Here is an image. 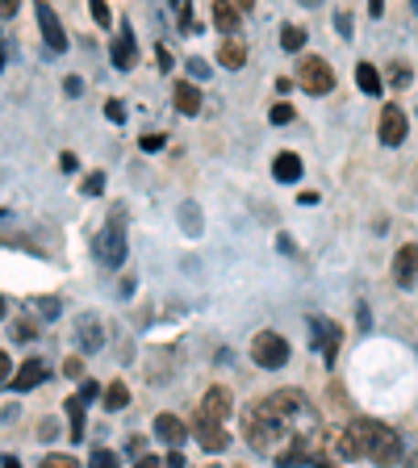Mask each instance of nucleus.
<instances>
[{
    "mask_svg": "<svg viewBox=\"0 0 418 468\" xmlns=\"http://www.w3.org/2000/svg\"><path fill=\"white\" fill-rule=\"evenodd\" d=\"M348 435H351V448L356 456H369L372 464H398L402 456V439L393 427H385L380 419H351L348 422Z\"/></svg>",
    "mask_w": 418,
    "mask_h": 468,
    "instance_id": "nucleus-1",
    "label": "nucleus"
},
{
    "mask_svg": "<svg viewBox=\"0 0 418 468\" xmlns=\"http://www.w3.org/2000/svg\"><path fill=\"white\" fill-rule=\"evenodd\" d=\"M252 360L260 368H284L289 364V339H281L276 331H260L252 339Z\"/></svg>",
    "mask_w": 418,
    "mask_h": 468,
    "instance_id": "nucleus-2",
    "label": "nucleus"
},
{
    "mask_svg": "<svg viewBox=\"0 0 418 468\" xmlns=\"http://www.w3.org/2000/svg\"><path fill=\"white\" fill-rule=\"evenodd\" d=\"M97 255H101L105 268H122V263H126V230H122V214H113L109 218V226L101 230Z\"/></svg>",
    "mask_w": 418,
    "mask_h": 468,
    "instance_id": "nucleus-3",
    "label": "nucleus"
},
{
    "mask_svg": "<svg viewBox=\"0 0 418 468\" xmlns=\"http://www.w3.org/2000/svg\"><path fill=\"white\" fill-rule=\"evenodd\" d=\"M297 84H302L305 92H314V97H327V92L335 88L331 63H327V58H318V55L302 58V68H297Z\"/></svg>",
    "mask_w": 418,
    "mask_h": 468,
    "instance_id": "nucleus-4",
    "label": "nucleus"
},
{
    "mask_svg": "<svg viewBox=\"0 0 418 468\" xmlns=\"http://www.w3.org/2000/svg\"><path fill=\"white\" fill-rule=\"evenodd\" d=\"M310 331H314V339H310V343L322 351V360H327V364L335 368V356H339V339H343V331L335 326L331 318H322V314H314V318H310Z\"/></svg>",
    "mask_w": 418,
    "mask_h": 468,
    "instance_id": "nucleus-5",
    "label": "nucleus"
},
{
    "mask_svg": "<svg viewBox=\"0 0 418 468\" xmlns=\"http://www.w3.org/2000/svg\"><path fill=\"white\" fill-rule=\"evenodd\" d=\"M193 435H197V443H201L205 452H222L226 448V427L222 422H214L209 414H201V410L193 414Z\"/></svg>",
    "mask_w": 418,
    "mask_h": 468,
    "instance_id": "nucleus-6",
    "label": "nucleus"
},
{
    "mask_svg": "<svg viewBox=\"0 0 418 468\" xmlns=\"http://www.w3.org/2000/svg\"><path fill=\"white\" fill-rule=\"evenodd\" d=\"M197 410H201V414H209L214 422H222V427H226V419L234 414L226 385H209V389H205V398H201V406H197Z\"/></svg>",
    "mask_w": 418,
    "mask_h": 468,
    "instance_id": "nucleus-7",
    "label": "nucleus"
},
{
    "mask_svg": "<svg viewBox=\"0 0 418 468\" xmlns=\"http://www.w3.org/2000/svg\"><path fill=\"white\" fill-rule=\"evenodd\" d=\"M406 113H402V105H385L380 109V143L385 146H398L402 138H406Z\"/></svg>",
    "mask_w": 418,
    "mask_h": 468,
    "instance_id": "nucleus-8",
    "label": "nucleus"
},
{
    "mask_svg": "<svg viewBox=\"0 0 418 468\" xmlns=\"http://www.w3.org/2000/svg\"><path fill=\"white\" fill-rule=\"evenodd\" d=\"M34 13H38V26H42V38H47L50 50H68V34H63V26H59L55 9L50 5H34Z\"/></svg>",
    "mask_w": 418,
    "mask_h": 468,
    "instance_id": "nucleus-9",
    "label": "nucleus"
},
{
    "mask_svg": "<svg viewBox=\"0 0 418 468\" xmlns=\"http://www.w3.org/2000/svg\"><path fill=\"white\" fill-rule=\"evenodd\" d=\"M393 281H398L402 289H410V284L418 281V247L414 243H406L393 255Z\"/></svg>",
    "mask_w": 418,
    "mask_h": 468,
    "instance_id": "nucleus-10",
    "label": "nucleus"
},
{
    "mask_svg": "<svg viewBox=\"0 0 418 468\" xmlns=\"http://www.w3.org/2000/svg\"><path fill=\"white\" fill-rule=\"evenodd\" d=\"M214 21H218V29H222V38H234V34H239V26H243V9H234L230 0H218V5H214Z\"/></svg>",
    "mask_w": 418,
    "mask_h": 468,
    "instance_id": "nucleus-11",
    "label": "nucleus"
},
{
    "mask_svg": "<svg viewBox=\"0 0 418 468\" xmlns=\"http://www.w3.org/2000/svg\"><path fill=\"white\" fill-rule=\"evenodd\" d=\"M273 176L281 180V185L302 180V155H297V151H281V155L273 159Z\"/></svg>",
    "mask_w": 418,
    "mask_h": 468,
    "instance_id": "nucleus-12",
    "label": "nucleus"
},
{
    "mask_svg": "<svg viewBox=\"0 0 418 468\" xmlns=\"http://www.w3.org/2000/svg\"><path fill=\"white\" fill-rule=\"evenodd\" d=\"M172 97H176V109H180L185 117H197V113H201V92H197L188 80H176Z\"/></svg>",
    "mask_w": 418,
    "mask_h": 468,
    "instance_id": "nucleus-13",
    "label": "nucleus"
},
{
    "mask_svg": "<svg viewBox=\"0 0 418 468\" xmlns=\"http://www.w3.org/2000/svg\"><path fill=\"white\" fill-rule=\"evenodd\" d=\"M42 380H47V364H42V360H26L17 368V377H13V389L26 393V389H34V385H42Z\"/></svg>",
    "mask_w": 418,
    "mask_h": 468,
    "instance_id": "nucleus-14",
    "label": "nucleus"
},
{
    "mask_svg": "<svg viewBox=\"0 0 418 468\" xmlns=\"http://www.w3.org/2000/svg\"><path fill=\"white\" fill-rule=\"evenodd\" d=\"M155 435L164 439V443H172V448H180L188 431H185V422L176 419V414H159V419H155Z\"/></svg>",
    "mask_w": 418,
    "mask_h": 468,
    "instance_id": "nucleus-15",
    "label": "nucleus"
},
{
    "mask_svg": "<svg viewBox=\"0 0 418 468\" xmlns=\"http://www.w3.org/2000/svg\"><path fill=\"white\" fill-rule=\"evenodd\" d=\"M218 63L230 68V71H239L247 63V47L239 38H222V47H218Z\"/></svg>",
    "mask_w": 418,
    "mask_h": 468,
    "instance_id": "nucleus-16",
    "label": "nucleus"
},
{
    "mask_svg": "<svg viewBox=\"0 0 418 468\" xmlns=\"http://www.w3.org/2000/svg\"><path fill=\"white\" fill-rule=\"evenodd\" d=\"M134 58H138L134 34H130V29H122V34H117V42H113V63H117L122 71H130V68H134Z\"/></svg>",
    "mask_w": 418,
    "mask_h": 468,
    "instance_id": "nucleus-17",
    "label": "nucleus"
},
{
    "mask_svg": "<svg viewBox=\"0 0 418 468\" xmlns=\"http://www.w3.org/2000/svg\"><path fill=\"white\" fill-rule=\"evenodd\" d=\"M80 347H84V351H97L101 347V322H97V314H84V318H80Z\"/></svg>",
    "mask_w": 418,
    "mask_h": 468,
    "instance_id": "nucleus-18",
    "label": "nucleus"
},
{
    "mask_svg": "<svg viewBox=\"0 0 418 468\" xmlns=\"http://www.w3.org/2000/svg\"><path fill=\"white\" fill-rule=\"evenodd\" d=\"M68 419H71V443L84 439V398H68Z\"/></svg>",
    "mask_w": 418,
    "mask_h": 468,
    "instance_id": "nucleus-19",
    "label": "nucleus"
},
{
    "mask_svg": "<svg viewBox=\"0 0 418 468\" xmlns=\"http://www.w3.org/2000/svg\"><path fill=\"white\" fill-rule=\"evenodd\" d=\"M356 84H360L364 92H372V97H377V92H380V76H377V68H372V63H360V68H356Z\"/></svg>",
    "mask_w": 418,
    "mask_h": 468,
    "instance_id": "nucleus-20",
    "label": "nucleus"
},
{
    "mask_svg": "<svg viewBox=\"0 0 418 468\" xmlns=\"http://www.w3.org/2000/svg\"><path fill=\"white\" fill-rule=\"evenodd\" d=\"M130 406V389L122 385V380H113L105 389V410H126Z\"/></svg>",
    "mask_w": 418,
    "mask_h": 468,
    "instance_id": "nucleus-21",
    "label": "nucleus"
},
{
    "mask_svg": "<svg viewBox=\"0 0 418 468\" xmlns=\"http://www.w3.org/2000/svg\"><path fill=\"white\" fill-rule=\"evenodd\" d=\"M302 42H305V29H297V26H284L281 29V47L284 50H302Z\"/></svg>",
    "mask_w": 418,
    "mask_h": 468,
    "instance_id": "nucleus-22",
    "label": "nucleus"
},
{
    "mask_svg": "<svg viewBox=\"0 0 418 468\" xmlns=\"http://www.w3.org/2000/svg\"><path fill=\"white\" fill-rule=\"evenodd\" d=\"M80 193H84V197H97V193H105V172H92V176H84V185H80Z\"/></svg>",
    "mask_w": 418,
    "mask_h": 468,
    "instance_id": "nucleus-23",
    "label": "nucleus"
},
{
    "mask_svg": "<svg viewBox=\"0 0 418 468\" xmlns=\"http://www.w3.org/2000/svg\"><path fill=\"white\" fill-rule=\"evenodd\" d=\"M88 464H92V468H117V456H113V452H109V448H97V452H92V460H88Z\"/></svg>",
    "mask_w": 418,
    "mask_h": 468,
    "instance_id": "nucleus-24",
    "label": "nucleus"
},
{
    "mask_svg": "<svg viewBox=\"0 0 418 468\" xmlns=\"http://www.w3.org/2000/svg\"><path fill=\"white\" fill-rule=\"evenodd\" d=\"M38 468H80V460H71V456H59V452H55V456H47Z\"/></svg>",
    "mask_w": 418,
    "mask_h": 468,
    "instance_id": "nucleus-25",
    "label": "nucleus"
},
{
    "mask_svg": "<svg viewBox=\"0 0 418 468\" xmlns=\"http://www.w3.org/2000/svg\"><path fill=\"white\" fill-rule=\"evenodd\" d=\"M273 122H276V126H289V122H293V105H284V101H281V105H273Z\"/></svg>",
    "mask_w": 418,
    "mask_h": 468,
    "instance_id": "nucleus-26",
    "label": "nucleus"
},
{
    "mask_svg": "<svg viewBox=\"0 0 418 468\" xmlns=\"http://www.w3.org/2000/svg\"><path fill=\"white\" fill-rule=\"evenodd\" d=\"M410 80H414V71H410L406 63H393V84H398V88H406Z\"/></svg>",
    "mask_w": 418,
    "mask_h": 468,
    "instance_id": "nucleus-27",
    "label": "nucleus"
},
{
    "mask_svg": "<svg viewBox=\"0 0 418 468\" xmlns=\"http://www.w3.org/2000/svg\"><path fill=\"white\" fill-rule=\"evenodd\" d=\"M138 146H143V151H159V146H164V134H143Z\"/></svg>",
    "mask_w": 418,
    "mask_h": 468,
    "instance_id": "nucleus-28",
    "label": "nucleus"
},
{
    "mask_svg": "<svg viewBox=\"0 0 418 468\" xmlns=\"http://www.w3.org/2000/svg\"><path fill=\"white\" fill-rule=\"evenodd\" d=\"M105 113H109V122H126V109H122V101H109Z\"/></svg>",
    "mask_w": 418,
    "mask_h": 468,
    "instance_id": "nucleus-29",
    "label": "nucleus"
},
{
    "mask_svg": "<svg viewBox=\"0 0 418 468\" xmlns=\"http://www.w3.org/2000/svg\"><path fill=\"white\" fill-rule=\"evenodd\" d=\"M5 380H9V385H13V360H9V356H5V351H0V385H5Z\"/></svg>",
    "mask_w": 418,
    "mask_h": 468,
    "instance_id": "nucleus-30",
    "label": "nucleus"
},
{
    "mask_svg": "<svg viewBox=\"0 0 418 468\" xmlns=\"http://www.w3.org/2000/svg\"><path fill=\"white\" fill-rule=\"evenodd\" d=\"M188 71H193L197 80H205L209 76V63H205V58H188Z\"/></svg>",
    "mask_w": 418,
    "mask_h": 468,
    "instance_id": "nucleus-31",
    "label": "nucleus"
},
{
    "mask_svg": "<svg viewBox=\"0 0 418 468\" xmlns=\"http://www.w3.org/2000/svg\"><path fill=\"white\" fill-rule=\"evenodd\" d=\"M92 17H97L101 26H109V21H113V17H109V9H105V0H92Z\"/></svg>",
    "mask_w": 418,
    "mask_h": 468,
    "instance_id": "nucleus-32",
    "label": "nucleus"
},
{
    "mask_svg": "<svg viewBox=\"0 0 418 468\" xmlns=\"http://www.w3.org/2000/svg\"><path fill=\"white\" fill-rule=\"evenodd\" d=\"M63 372H68V377H84V364H80V356H71V360L63 364Z\"/></svg>",
    "mask_w": 418,
    "mask_h": 468,
    "instance_id": "nucleus-33",
    "label": "nucleus"
},
{
    "mask_svg": "<svg viewBox=\"0 0 418 468\" xmlns=\"http://www.w3.org/2000/svg\"><path fill=\"white\" fill-rule=\"evenodd\" d=\"M13 335H17V339H21V343H26V339H29V335H34V326H29V322H26V318H21V322H17V326H13Z\"/></svg>",
    "mask_w": 418,
    "mask_h": 468,
    "instance_id": "nucleus-34",
    "label": "nucleus"
},
{
    "mask_svg": "<svg viewBox=\"0 0 418 468\" xmlns=\"http://www.w3.org/2000/svg\"><path fill=\"white\" fill-rule=\"evenodd\" d=\"M155 58H159V68H164V71L172 68V50H167V47H159V50H155Z\"/></svg>",
    "mask_w": 418,
    "mask_h": 468,
    "instance_id": "nucleus-35",
    "label": "nucleus"
},
{
    "mask_svg": "<svg viewBox=\"0 0 418 468\" xmlns=\"http://www.w3.org/2000/svg\"><path fill=\"white\" fill-rule=\"evenodd\" d=\"M17 13V0H0V17H13Z\"/></svg>",
    "mask_w": 418,
    "mask_h": 468,
    "instance_id": "nucleus-36",
    "label": "nucleus"
},
{
    "mask_svg": "<svg viewBox=\"0 0 418 468\" xmlns=\"http://www.w3.org/2000/svg\"><path fill=\"white\" fill-rule=\"evenodd\" d=\"M126 452H130V456H138V452H143V435H130V443H126Z\"/></svg>",
    "mask_w": 418,
    "mask_h": 468,
    "instance_id": "nucleus-37",
    "label": "nucleus"
},
{
    "mask_svg": "<svg viewBox=\"0 0 418 468\" xmlns=\"http://www.w3.org/2000/svg\"><path fill=\"white\" fill-rule=\"evenodd\" d=\"M97 393H101V389H97V385H92V380H84V389H80V398H84V401H88V398H97Z\"/></svg>",
    "mask_w": 418,
    "mask_h": 468,
    "instance_id": "nucleus-38",
    "label": "nucleus"
},
{
    "mask_svg": "<svg viewBox=\"0 0 418 468\" xmlns=\"http://www.w3.org/2000/svg\"><path fill=\"white\" fill-rule=\"evenodd\" d=\"M134 468H164V464H159V460L155 456H143V460H138V464Z\"/></svg>",
    "mask_w": 418,
    "mask_h": 468,
    "instance_id": "nucleus-39",
    "label": "nucleus"
},
{
    "mask_svg": "<svg viewBox=\"0 0 418 468\" xmlns=\"http://www.w3.org/2000/svg\"><path fill=\"white\" fill-rule=\"evenodd\" d=\"M167 468H185V460H180V456L172 452V456H167Z\"/></svg>",
    "mask_w": 418,
    "mask_h": 468,
    "instance_id": "nucleus-40",
    "label": "nucleus"
},
{
    "mask_svg": "<svg viewBox=\"0 0 418 468\" xmlns=\"http://www.w3.org/2000/svg\"><path fill=\"white\" fill-rule=\"evenodd\" d=\"M314 468H335V460H327V456H322V460H314Z\"/></svg>",
    "mask_w": 418,
    "mask_h": 468,
    "instance_id": "nucleus-41",
    "label": "nucleus"
},
{
    "mask_svg": "<svg viewBox=\"0 0 418 468\" xmlns=\"http://www.w3.org/2000/svg\"><path fill=\"white\" fill-rule=\"evenodd\" d=\"M0 464H5V468H21V464H17V456H5Z\"/></svg>",
    "mask_w": 418,
    "mask_h": 468,
    "instance_id": "nucleus-42",
    "label": "nucleus"
},
{
    "mask_svg": "<svg viewBox=\"0 0 418 468\" xmlns=\"http://www.w3.org/2000/svg\"><path fill=\"white\" fill-rule=\"evenodd\" d=\"M0 318H5V297H0Z\"/></svg>",
    "mask_w": 418,
    "mask_h": 468,
    "instance_id": "nucleus-43",
    "label": "nucleus"
},
{
    "mask_svg": "<svg viewBox=\"0 0 418 468\" xmlns=\"http://www.w3.org/2000/svg\"><path fill=\"white\" fill-rule=\"evenodd\" d=\"M0 68H5V50H0Z\"/></svg>",
    "mask_w": 418,
    "mask_h": 468,
    "instance_id": "nucleus-44",
    "label": "nucleus"
},
{
    "mask_svg": "<svg viewBox=\"0 0 418 468\" xmlns=\"http://www.w3.org/2000/svg\"><path fill=\"white\" fill-rule=\"evenodd\" d=\"M234 468H243V464H234Z\"/></svg>",
    "mask_w": 418,
    "mask_h": 468,
    "instance_id": "nucleus-45",
    "label": "nucleus"
},
{
    "mask_svg": "<svg viewBox=\"0 0 418 468\" xmlns=\"http://www.w3.org/2000/svg\"><path fill=\"white\" fill-rule=\"evenodd\" d=\"M209 468H218V464H209Z\"/></svg>",
    "mask_w": 418,
    "mask_h": 468,
    "instance_id": "nucleus-46",
    "label": "nucleus"
}]
</instances>
